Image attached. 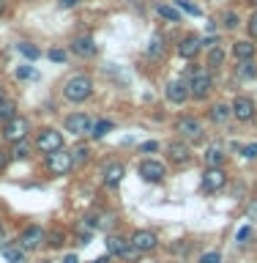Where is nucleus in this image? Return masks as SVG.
Wrapping results in <instances>:
<instances>
[{"label":"nucleus","instance_id":"c03bdc74","mask_svg":"<svg viewBox=\"0 0 257 263\" xmlns=\"http://www.w3.org/2000/svg\"><path fill=\"white\" fill-rule=\"evenodd\" d=\"M6 162H8V159H6V154H3V151H0V170H3V167H6Z\"/></svg>","mask_w":257,"mask_h":263},{"label":"nucleus","instance_id":"f257e3e1","mask_svg":"<svg viewBox=\"0 0 257 263\" xmlns=\"http://www.w3.org/2000/svg\"><path fill=\"white\" fill-rule=\"evenodd\" d=\"M63 93H66L69 102H85V99L93 93V82H90L85 74H80V77H71L69 82H66Z\"/></svg>","mask_w":257,"mask_h":263},{"label":"nucleus","instance_id":"473e14b6","mask_svg":"<svg viewBox=\"0 0 257 263\" xmlns=\"http://www.w3.org/2000/svg\"><path fill=\"white\" fill-rule=\"evenodd\" d=\"M238 22H241V20H238L235 11H227L225 14V28H238Z\"/></svg>","mask_w":257,"mask_h":263},{"label":"nucleus","instance_id":"4c0bfd02","mask_svg":"<svg viewBox=\"0 0 257 263\" xmlns=\"http://www.w3.org/2000/svg\"><path fill=\"white\" fill-rule=\"evenodd\" d=\"M249 33H252V36L257 39V11L249 16Z\"/></svg>","mask_w":257,"mask_h":263},{"label":"nucleus","instance_id":"2eb2a0df","mask_svg":"<svg viewBox=\"0 0 257 263\" xmlns=\"http://www.w3.org/2000/svg\"><path fill=\"white\" fill-rule=\"evenodd\" d=\"M189 96L192 93H189V85H184V82H170L167 85V99L172 104H184Z\"/></svg>","mask_w":257,"mask_h":263},{"label":"nucleus","instance_id":"58836bf2","mask_svg":"<svg viewBox=\"0 0 257 263\" xmlns=\"http://www.w3.org/2000/svg\"><path fill=\"white\" fill-rule=\"evenodd\" d=\"M249 236H252V228H241V230H238V241H246Z\"/></svg>","mask_w":257,"mask_h":263},{"label":"nucleus","instance_id":"bb28decb","mask_svg":"<svg viewBox=\"0 0 257 263\" xmlns=\"http://www.w3.org/2000/svg\"><path fill=\"white\" fill-rule=\"evenodd\" d=\"M222 61H225V49H222L219 44H213L211 55H208V66H222Z\"/></svg>","mask_w":257,"mask_h":263},{"label":"nucleus","instance_id":"aec40b11","mask_svg":"<svg viewBox=\"0 0 257 263\" xmlns=\"http://www.w3.org/2000/svg\"><path fill=\"white\" fill-rule=\"evenodd\" d=\"M14 115H16V104L11 102V99L3 96V99H0V121L6 123V121H11Z\"/></svg>","mask_w":257,"mask_h":263},{"label":"nucleus","instance_id":"f704fd0d","mask_svg":"<svg viewBox=\"0 0 257 263\" xmlns=\"http://www.w3.org/2000/svg\"><path fill=\"white\" fill-rule=\"evenodd\" d=\"M49 61L63 63V61H66V52H63V49H49Z\"/></svg>","mask_w":257,"mask_h":263},{"label":"nucleus","instance_id":"dca6fc26","mask_svg":"<svg viewBox=\"0 0 257 263\" xmlns=\"http://www.w3.org/2000/svg\"><path fill=\"white\" fill-rule=\"evenodd\" d=\"M200 47H203V41L197 39V36H186V39L178 44V55H181V58H194L197 52H200Z\"/></svg>","mask_w":257,"mask_h":263},{"label":"nucleus","instance_id":"9b49d317","mask_svg":"<svg viewBox=\"0 0 257 263\" xmlns=\"http://www.w3.org/2000/svg\"><path fill=\"white\" fill-rule=\"evenodd\" d=\"M131 247H137L140 252L156 250V233H151V230H137V233L131 236Z\"/></svg>","mask_w":257,"mask_h":263},{"label":"nucleus","instance_id":"f3484780","mask_svg":"<svg viewBox=\"0 0 257 263\" xmlns=\"http://www.w3.org/2000/svg\"><path fill=\"white\" fill-rule=\"evenodd\" d=\"M170 159L178 162V164H186L189 159H192L189 145H186V143H170Z\"/></svg>","mask_w":257,"mask_h":263},{"label":"nucleus","instance_id":"f03ea898","mask_svg":"<svg viewBox=\"0 0 257 263\" xmlns=\"http://www.w3.org/2000/svg\"><path fill=\"white\" fill-rule=\"evenodd\" d=\"M49 159H47V170L52 173V176H66L71 167H74V159H71V154L66 151V148H57V151L52 154H47Z\"/></svg>","mask_w":257,"mask_h":263},{"label":"nucleus","instance_id":"79ce46f5","mask_svg":"<svg viewBox=\"0 0 257 263\" xmlns=\"http://www.w3.org/2000/svg\"><path fill=\"white\" fill-rule=\"evenodd\" d=\"M63 263H80V260H77V255H66Z\"/></svg>","mask_w":257,"mask_h":263},{"label":"nucleus","instance_id":"ea45409f","mask_svg":"<svg viewBox=\"0 0 257 263\" xmlns=\"http://www.w3.org/2000/svg\"><path fill=\"white\" fill-rule=\"evenodd\" d=\"M156 148H159V145H156L153 140H151V143H143V154H153Z\"/></svg>","mask_w":257,"mask_h":263},{"label":"nucleus","instance_id":"a878e982","mask_svg":"<svg viewBox=\"0 0 257 263\" xmlns=\"http://www.w3.org/2000/svg\"><path fill=\"white\" fill-rule=\"evenodd\" d=\"M107 132H112V121H98V123H93V126H90V135H93L96 140L104 137Z\"/></svg>","mask_w":257,"mask_h":263},{"label":"nucleus","instance_id":"423d86ee","mask_svg":"<svg viewBox=\"0 0 257 263\" xmlns=\"http://www.w3.org/2000/svg\"><path fill=\"white\" fill-rule=\"evenodd\" d=\"M189 93L194 99H205L211 93V74L208 71H197L192 74V82H189Z\"/></svg>","mask_w":257,"mask_h":263},{"label":"nucleus","instance_id":"20e7f679","mask_svg":"<svg viewBox=\"0 0 257 263\" xmlns=\"http://www.w3.org/2000/svg\"><path fill=\"white\" fill-rule=\"evenodd\" d=\"M164 176H167V170H164L162 162L145 159L143 164H140V178L148 181V184H159V181H164Z\"/></svg>","mask_w":257,"mask_h":263},{"label":"nucleus","instance_id":"1a4fd4ad","mask_svg":"<svg viewBox=\"0 0 257 263\" xmlns=\"http://www.w3.org/2000/svg\"><path fill=\"white\" fill-rule=\"evenodd\" d=\"M90 118L85 112H71L66 115V132H71V135H85V132H90Z\"/></svg>","mask_w":257,"mask_h":263},{"label":"nucleus","instance_id":"c9c22d12","mask_svg":"<svg viewBox=\"0 0 257 263\" xmlns=\"http://www.w3.org/2000/svg\"><path fill=\"white\" fill-rule=\"evenodd\" d=\"M33 74H36V71H33L30 66H19V69H16V77H19V80H28V77H33Z\"/></svg>","mask_w":257,"mask_h":263},{"label":"nucleus","instance_id":"72a5a7b5","mask_svg":"<svg viewBox=\"0 0 257 263\" xmlns=\"http://www.w3.org/2000/svg\"><path fill=\"white\" fill-rule=\"evenodd\" d=\"M47 238H49V247H61V244H63V233H61V230H55V233H49Z\"/></svg>","mask_w":257,"mask_h":263},{"label":"nucleus","instance_id":"cd10ccee","mask_svg":"<svg viewBox=\"0 0 257 263\" xmlns=\"http://www.w3.org/2000/svg\"><path fill=\"white\" fill-rule=\"evenodd\" d=\"M164 52V41H162V36H153L151 39V47H148V55L151 58H159Z\"/></svg>","mask_w":257,"mask_h":263},{"label":"nucleus","instance_id":"b1692460","mask_svg":"<svg viewBox=\"0 0 257 263\" xmlns=\"http://www.w3.org/2000/svg\"><path fill=\"white\" fill-rule=\"evenodd\" d=\"M16 49H19V52L28 58V61H36V58L41 55V49L33 47V44H28V41H19V44H16Z\"/></svg>","mask_w":257,"mask_h":263},{"label":"nucleus","instance_id":"9d476101","mask_svg":"<svg viewBox=\"0 0 257 263\" xmlns=\"http://www.w3.org/2000/svg\"><path fill=\"white\" fill-rule=\"evenodd\" d=\"M225 184H227V173L222 170V167H208V170H205L203 186L208 189V192H216V189H222Z\"/></svg>","mask_w":257,"mask_h":263},{"label":"nucleus","instance_id":"ddd939ff","mask_svg":"<svg viewBox=\"0 0 257 263\" xmlns=\"http://www.w3.org/2000/svg\"><path fill=\"white\" fill-rule=\"evenodd\" d=\"M230 110H233V115H235L238 121H249L252 115H254V104H252V99L238 96L235 102H233V107H230Z\"/></svg>","mask_w":257,"mask_h":263},{"label":"nucleus","instance_id":"2f4dec72","mask_svg":"<svg viewBox=\"0 0 257 263\" xmlns=\"http://www.w3.org/2000/svg\"><path fill=\"white\" fill-rule=\"evenodd\" d=\"M178 8H184L186 14H192V16H200V8H197L194 3H189V0H175Z\"/></svg>","mask_w":257,"mask_h":263},{"label":"nucleus","instance_id":"49530a36","mask_svg":"<svg viewBox=\"0 0 257 263\" xmlns=\"http://www.w3.org/2000/svg\"><path fill=\"white\" fill-rule=\"evenodd\" d=\"M44 263H52V260H44Z\"/></svg>","mask_w":257,"mask_h":263},{"label":"nucleus","instance_id":"412c9836","mask_svg":"<svg viewBox=\"0 0 257 263\" xmlns=\"http://www.w3.org/2000/svg\"><path fill=\"white\" fill-rule=\"evenodd\" d=\"M156 11H159V16H164V20H170V22H181V11H178L175 6L159 3V6H156Z\"/></svg>","mask_w":257,"mask_h":263},{"label":"nucleus","instance_id":"f8f14e48","mask_svg":"<svg viewBox=\"0 0 257 263\" xmlns=\"http://www.w3.org/2000/svg\"><path fill=\"white\" fill-rule=\"evenodd\" d=\"M71 52L80 55V58H93L96 55V44L90 36H77L71 41Z\"/></svg>","mask_w":257,"mask_h":263},{"label":"nucleus","instance_id":"a211bd4d","mask_svg":"<svg viewBox=\"0 0 257 263\" xmlns=\"http://www.w3.org/2000/svg\"><path fill=\"white\" fill-rule=\"evenodd\" d=\"M233 55H235V61H252L254 58V44L252 41H235Z\"/></svg>","mask_w":257,"mask_h":263},{"label":"nucleus","instance_id":"6ab92c4d","mask_svg":"<svg viewBox=\"0 0 257 263\" xmlns=\"http://www.w3.org/2000/svg\"><path fill=\"white\" fill-rule=\"evenodd\" d=\"M205 164H208V167H222V164H225V154H222V148H208V151H205Z\"/></svg>","mask_w":257,"mask_h":263},{"label":"nucleus","instance_id":"4be33fe9","mask_svg":"<svg viewBox=\"0 0 257 263\" xmlns=\"http://www.w3.org/2000/svg\"><path fill=\"white\" fill-rule=\"evenodd\" d=\"M230 115H233V110H230L227 104H213V107H211V118L216 121V123H222V121H227Z\"/></svg>","mask_w":257,"mask_h":263},{"label":"nucleus","instance_id":"5701e85b","mask_svg":"<svg viewBox=\"0 0 257 263\" xmlns=\"http://www.w3.org/2000/svg\"><path fill=\"white\" fill-rule=\"evenodd\" d=\"M126 244L129 241H123L121 236H107V252H110V255H121Z\"/></svg>","mask_w":257,"mask_h":263},{"label":"nucleus","instance_id":"39448f33","mask_svg":"<svg viewBox=\"0 0 257 263\" xmlns=\"http://www.w3.org/2000/svg\"><path fill=\"white\" fill-rule=\"evenodd\" d=\"M36 145H38L41 154H52V151H57V148H63V135L57 129H44L38 135Z\"/></svg>","mask_w":257,"mask_h":263},{"label":"nucleus","instance_id":"37998d69","mask_svg":"<svg viewBox=\"0 0 257 263\" xmlns=\"http://www.w3.org/2000/svg\"><path fill=\"white\" fill-rule=\"evenodd\" d=\"M93 263H110V252H107V255H104V258H96Z\"/></svg>","mask_w":257,"mask_h":263},{"label":"nucleus","instance_id":"a18cd8bd","mask_svg":"<svg viewBox=\"0 0 257 263\" xmlns=\"http://www.w3.org/2000/svg\"><path fill=\"white\" fill-rule=\"evenodd\" d=\"M3 8H6V3H3V0H0V14H3Z\"/></svg>","mask_w":257,"mask_h":263},{"label":"nucleus","instance_id":"393cba45","mask_svg":"<svg viewBox=\"0 0 257 263\" xmlns=\"http://www.w3.org/2000/svg\"><path fill=\"white\" fill-rule=\"evenodd\" d=\"M11 156H14V159H28V156H30V145L25 143V140H16Z\"/></svg>","mask_w":257,"mask_h":263},{"label":"nucleus","instance_id":"7ed1b4c3","mask_svg":"<svg viewBox=\"0 0 257 263\" xmlns=\"http://www.w3.org/2000/svg\"><path fill=\"white\" fill-rule=\"evenodd\" d=\"M28 132H30V123L19 118V115H14L11 121H6L3 123V137L8 140V143H16V140H25L28 137Z\"/></svg>","mask_w":257,"mask_h":263},{"label":"nucleus","instance_id":"0eeeda50","mask_svg":"<svg viewBox=\"0 0 257 263\" xmlns=\"http://www.w3.org/2000/svg\"><path fill=\"white\" fill-rule=\"evenodd\" d=\"M175 132H181V137H186V140H200L203 137V123L192 118V115H186V118H181L175 123Z\"/></svg>","mask_w":257,"mask_h":263},{"label":"nucleus","instance_id":"7c9ffc66","mask_svg":"<svg viewBox=\"0 0 257 263\" xmlns=\"http://www.w3.org/2000/svg\"><path fill=\"white\" fill-rule=\"evenodd\" d=\"M254 74H257L254 63H252V61H241V69H238V77H246V80H249V77H254Z\"/></svg>","mask_w":257,"mask_h":263},{"label":"nucleus","instance_id":"4468645a","mask_svg":"<svg viewBox=\"0 0 257 263\" xmlns=\"http://www.w3.org/2000/svg\"><path fill=\"white\" fill-rule=\"evenodd\" d=\"M123 176H126V167H123L121 162H110L104 167V184L107 186H118L123 181Z\"/></svg>","mask_w":257,"mask_h":263},{"label":"nucleus","instance_id":"6e6552de","mask_svg":"<svg viewBox=\"0 0 257 263\" xmlns=\"http://www.w3.org/2000/svg\"><path fill=\"white\" fill-rule=\"evenodd\" d=\"M47 238V233L41 230L38 225H30V228H25L22 230V236H19V247L22 250H36V247L41 244Z\"/></svg>","mask_w":257,"mask_h":263},{"label":"nucleus","instance_id":"a19ab883","mask_svg":"<svg viewBox=\"0 0 257 263\" xmlns=\"http://www.w3.org/2000/svg\"><path fill=\"white\" fill-rule=\"evenodd\" d=\"M71 6H77V0H61V8H71Z\"/></svg>","mask_w":257,"mask_h":263},{"label":"nucleus","instance_id":"c756f323","mask_svg":"<svg viewBox=\"0 0 257 263\" xmlns=\"http://www.w3.org/2000/svg\"><path fill=\"white\" fill-rule=\"evenodd\" d=\"M88 156H90L88 145H77V148H74V154H71V159H74V164H80V162H88Z\"/></svg>","mask_w":257,"mask_h":263},{"label":"nucleus","instance_id":"09e8293b","mask_svg":"<svg viewBox=\"0 0 257 263\" xmlns=\"http://www.w3.org/2000/svg\"><path fill=\"white\" fill-rule=\"evenodd\" d=\"M0 228H3V225H0Z\"/></svg>","mask_w":257,"mask_h":263},{"label":"nucleus","instance_id":"de8ad7c7","mask_svg":"<svg viewBox=\"0 0 257 263\" xmlns=\"http://www.w3.org/2000/svg\"><path fill=\"white\" fill-rule=\"evenodd\" d=\"M254 3H257V0H254Z\"/></svg>","mask_w":257,"mask_h":263},{"label":"nucleus","instance_id":"c85d7f7f","mask_svg":"<svg viewBox=\"0 0 257 263\" xmlns=\"http://www.w3.org/2000/svg\"><path fill=\"white\" fill-rule=\"evenodd\" d=\"M6 258L8 263H25V252L16 250V247H6Z\"/></svg>","mask_w":257,"mask_h":263},{"label":"nucleus","instance_id":"e433bc0d","mask_svg":"<svg viewBox=\"0 0 257 263\" xmlns=\"http://www.w3.org/2000/svg\"><path fill=\"white\" fill-rule=\"evenodd\" d=\"M222 258H219V252H205L203 258H200V263H219Z\"/></svg>","mask_w":257,"mask_h":263}]
</instances>
